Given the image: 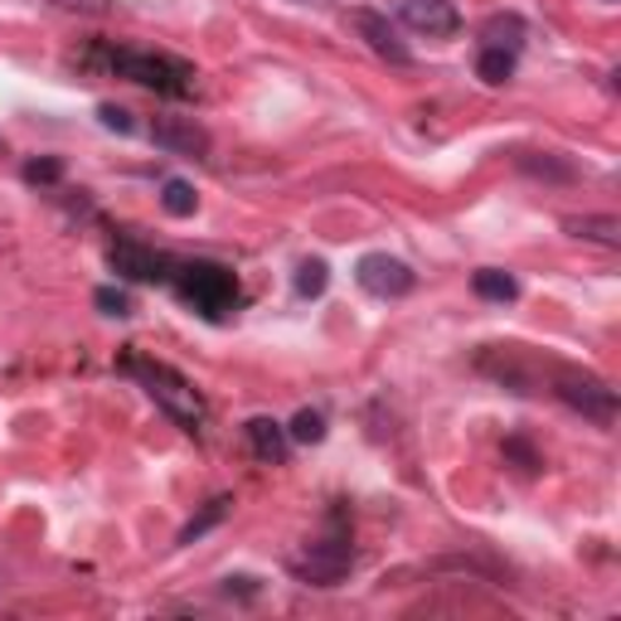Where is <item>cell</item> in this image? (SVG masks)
Here are the masks:
<instances>
[{"label":"cell","instance_id":"4fadbf2b","mask_svg":"<svg viewBox=\"0 0 621 621\" xmlns=\"http://www.w3.org/2000/svg\"><path fill=\"white\" fill-rule=\"evenodd\" d=\"M524 34H530V24H524L520 16H491V20L481 24L485 49H510V54H520Z\"/></svg>","mask_w":621,"mask_h":621},{"label":"cell","instance_id":"44dd1931","mask_svg":"<svg viewBox=\"0 0 621 621\" xmlns=\"http://www.w3.org/2000/svg\"><path fill=\"white\" fill-rule=\"evenodd\" d=\"M92 307L102 315H131V297L122 287H98V292H92Z\"/></svg>","mask_w":621,"mask_h":621},{"label":"cell","instance_id":"6da1fadb","mask_svg":"<svg viewBox=\"0 0 621 621\" xmlns=\"http://www.w3.org/2000/svg\"><path fill=\"white\" fill-rule=\"evenodd\" d=\"M122 369H127L131 379H137L141 389L151 393V399H156V408H166V413L180 422L184 432H194V428H200V422H204V399H200V393H194V384H190V379H184V374H176V369H170V364H161V360H141V354H131V360H127Z\"/></svg>","mask_w":621,"mask_h":621},{"label":"cell","instance_id":"277c9868","mask_svg":"<svg viewBox=\"0 0 621 621\" xmlns=\"http://www.w3.org/2000/svg\"><path fill=\"white\" fill-rule=\"evenodd\" d=\"M350 568H354V544L345 534L315 539V544H307L292 559V573L301 578V583H311V588H335Z\"/></svg>","mask_w":621,"mask_h":621},{"label":"cell","instance_id":"7c38bea8","mask_svg":"<svg viewBox=\"0 0 621 621\" xmlns=\"http://www.w3.org/2000/svg\"><path fill=\"white\" fill-rule=\"evenodd\" d=\"M563 233L583 238V243H598V248H621V223L612 214H568Z\"/></svg>","mask_w":621,"mask_h":621},{"label":"cell","instance_id":"5b68a950","mask_svg":"<svg viewBox=\"0 0 621 621\" xmlns=\"http://www.w3.org/2000/svg\"><path fill=\"white\" fill-rule=\"evenodd\" d=\"M354 277H360V287L369 297H384V301L408 297L418 287V272L408 268L403 258H389V253H364L360 268H354Z\"/></svg>","mask_w":621,"mask_h":621},{"label":"cell","instance_id":"4316f807","mask_svg":"<svg viewBox=\"0 0 621 621\" xmlns=\"http://www.w3.org/2000/svg\"><path fill=\"white\" fill-rule=\"evenodd\" d=\"M607 6H612V0H607Z\"/></svg>","mask_w":621,"mask_h":621},{"label":"cell","instance_id":"3957f363","mask_svg":"<svg viewBox=\"0 0 621 621\" xmlns=\"http://www.w3.org/2000/svg\"><path fill=\"white\" fill-rule=\"evenodd\" d=\"M170 282L180 287V297L190 307H200L214 321L223 311H233V301H238V277L229 268H219V262H184V268H176Z\"/></svg>","mask_w":621,"mask_h":621},{"label":"cell","instance_id":"8fae6325","mask_svg":"<svg viewBox=\"0 0 621 621\" xmlns=\"http://www.w3.org/2000/svg\"><path fill=\"white\" fill-rule=\"evenodd\" d=\"M243 432H248V447H253V457L268 461V467H282L287 452H292V438H287V428H282V422H272V418H253Z\"/></svg>","mask_w":621,"mask_h":621},{"label":"cell","instance_id":"603a6c76","mask_svg":"<svg viewBox=\"0 0 621 621\" xmlns=\"http://www.w3.org/2000/svg\"><path fill=\"white\" fill-rule=\"evenodd\" d=\"M63 176V166L54 161V156H44V161H30V166H24V180H30V184H54Z\"/></svg>","mask_w":621,"mask_h":621},{"label":"cell","instance_id":"7402d4cb","mask_svg":"<svg viewBox=\"0 0 621 621\" xmlns=\"http://www.w3.org/2000/svg\"><path fill=\"white\" fill-rule=\"evenodd\" d=\"M98 122L108 127V131H122V137H131V131H137L131 112H127V108H117V102H102V108H98Z\"/></svg>","mask_w":621,"mask_h":621},{"label":"cell","instance_id":"ba28073f","mask_svg":"<svg viewBox=\"0 0 621 621\" xmlns=\"http://www.w3.org/2000/svg\"><path fill=\"white\" fill-rule=\"evenodd\" d=\"M399 16L408 30L428 34V39H452L461 30L457 0H399Z\"/></svg>","mask_w":621,"mask_h":621},{"label":"cell","instance_id":"ac0fdd59","mask_svg":"<svg viewBox=\"0 0 621 621\" xmlns=\"http://www.w3.org/2000/svg\"><path fill=\"white\" fill-rule=\"evenodd\" d=\"M475 73H481L485 83H510V78H514V54H510V49H481Z\"/></svg>","mask_w":621,"mask_h":621},{"label":"cell","instance_id":"d6986e66","mask_svg":"<svg viewBox=\"0 0 621 621\" xmlns=\"http://www.w3.org/2000/svg\"><path fill=\"white\" fill-rule=\"evenodd\" d=\"M325 287H330V268H325V262L321 258L301 262V268H297V297H321Z\"/></svg>","mask_w":621,"mask_h":621},{"label":"cell","instance_id":"e0dca14e","mask_svg":"<svg viewBox=\"0 0 621 621\" xmlns=\"http://www.w3.org/2000/svg\"><path fill=\"white\" fill-rule=\"evenodd\" d=\"M229 505H233L229 495H214V500H209V505H204V510L194 514V520L180 530V544H194V539H204V534H209V530H214V524L223 520V514H229Z\"/></svg>","mask_w":621,"mask_h":621},{"label":"cell","instance_id":"9c48e42d","mask_svg":"<svg viewBox=\"0 0 621 621\" xmlns=\"http://www.w3.org/2000/svg\"><path fill=\"white\" fill-rule=\"evenodd\" d=\"M151 141L170 156H190V161H204L209 156V131L194 122V117H156Z\"/></svg>","mask_w":621,"mask_h":621},{"label":"cell","instance_id":"30bf717a","mask_svg":"<svg viewBox=\"0 0 621 621\" xmlns=\"http://www.w3.org/2000/svg\"><path fill=\"white\" fill-rule=\"evenodd\" d=\"M112 268L131 277V282H170L176 277V268H170V258H161L156 248L147 243H131V238H122V243H112Z\"/></svg>","mask_w":621,"mask_h":621},{"label":"cell","instance_id":"5bb4252c","mask_svg":"<svg viewBox=\"0 0 621 621\" xmlns=\"http://www.w3.org/2000/svg\"><path fill=\"white\" fill-rule=\"evenodd\" d=\"M471 287H475V297H481V301H500V307L520 297V282H514L510 272H500V268H481L471 277Z\"/></svg>","mask_w":621,"mask_h":621},{"label":"cell","instance_id":"ffe728a7","mask_svg":"<svg viewBox=\"0 0 621 621\" xmlns=\"http://www.w3.org/2000/svg\"><path fill=\"white\" fill-rule=\"evenodd\" d=\"M287 438L292 442H321L325 438V418L315 413V408H301V413L292 418V428H287Z\"/></svg>","mask_w":621,"mask_h":621},{"label":"cell","instance_id":"9a60e30c","mask_svg":"<svg viewBox=\"0 0 621 621\" xmlns=\"http://www.w3.org/2000/svg\"><path fill=\"white\" fill-rule=\"evenodd\" d=\"M520 170H524V176H534V180H553V184H568V180L578 176L573 166L559 161V156H549V151H524L520 156Z\"/></svg>","mask_w":621,"mask_h":621},{"label":"cell","instance_id":"cb8c5ba5","mask_svg":"<svg viewBox=\"0 0 621 621\" xmlns=\"http://www.w3.org/2000/svg\"><path fill=\"white\" fill-rule=\"evenodd\" d=\"M505 457H514V461H520L524 471H534V467H539L534 447H530V442H520V438H510V442H505Z\"/></svg>","mask_w":621,"mask_h":621},{"label":"cell","instance_id":"52a82bcc","mask_svg":"<svg viewBox=\"0 0 621 621\" xmlns=\"http://www.w3.org/2000/svg\"><path fill=\"white\" fill-rule=\"evenodd\" d=\"M350 30L360 34V39H364L369 49H374L379 59L399 63V69H403V63H413V49L403 44V39H399V30H393V20H389V16H379V10H369V6H354V10H350Z\"/></svg>","mask_w":621,"mask_h":621},{"label":"cell","instance_id":"2e32d148","mask_svg":"<svg viewBox=\"0 0 621 621\" xmlns=\"http://www.w3.org/2000/svg\"><path fill=\"white\" fill-rule=\"evenodd\" d=\"M161 209L170 219H190L194 209H200V194H194L190 180H166L161 184Z\"/></svg>","mask_w":621,"mask_h":621},{"label":"cell","instance_id":"d4e9b609","mask_svg":"<svg viewBox=\"0 0 621 621\" xmlns=\"http://www.w3.org/2000/svg\"><path fill=\"white\" fill-rule=\"evenodd\" d=\"M223 592H229V598H233V592H243V598H253V578H223Z\"/></svg>","mask_w":621,"mask_h":621},{"label":"cell","instance_id":"8992f818","mask_svg":"<svg viewBox=\"0 0 621 621\" xmlns=\"http://www.w3.org/2000/svg\"><path fill=\"white\" fill-rule=\"evenodd\" d=\"M559 399L568 408H578L583 418L602 422V428L617 418V389H607L602 379H592V374H559Z\"/></svg>","mask_w":621,"mask_h":621},{"label":"cell","instance_id":"484cf974","mask_svg":"<svg viewBox=\"0 0 621 621\" xmlns=\"http://www.w3.org/2000/svg\"><path fill=\"white\" fill-rule=\"evenodd\" d=\"M0 156H6V141H0Z\"/></svg>","mask_w":621,"mask_h":621},{"label":"cell","instance_id":"7a4b0ae2","mask_svg":"<svg viewBox=\"0 0 621 621\" xmlns=\"http://www.w3.org/2000/svg\"><path fill=\"white\" fill-rule=\"evenodd\" d=\"M102 63L117 73V78H131V83L141 88H156L166 92V98H184V92H194V69L176 54H156V49H108Z\"/></svg>","mask_w":621,"mask_h":621}]
</instances>
